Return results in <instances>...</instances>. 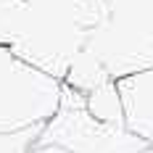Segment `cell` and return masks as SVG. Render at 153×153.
<instances>
[{"label":"cell","mask_w":153,"mask_h":153,"mask_svg":"<svg viewBox=\"0 0 153 153\" xmlns=\"http://www.w3.org/2000/svg\"><path fill=\"white\" fill-rule=\"evenodd\" d=\"M40 145H61L71 153H137L148 148L124 124L100 122L87 111V95L61 82L58 111L42 124Z\"/></svg>","instance_id":"3957f363"},{"label":"cell","mask_w":153,"mask_h":153,"mask_svg":"<svg viewBox=\"0 0 153 153\" xmlns=\"http://www.w3.org/2000/svg\"><path fill=\"white\" fill-rule=\"evenodd\" d=\"M61 82L0 45V132L45 124L58 111Z\"/></svg>","instance_id":"277c9868"},{"label":"cell","mask_w":153,"mask_h":153,"mask_svg":"<svg viewBox=\"0 0 153 153\" xmlns=\"http://www.w3.org/2000/svg\"><path fill=\"white\" fill-rule=\"evenodd\" d=\"M100 19L98 0H19L5 45L61 82Z\"/></svg>","instance_id":"6da1fadb"},{"label":"cell","mask_w":153,"mask_h":153,"mask_svg":"<svg viewBox=\"0 0 153 153\" xmlns=\"http://www.w3.org/2000/svg\"><path fill=\"white\" fill-rule=\"evenodd\" d=\"M137 153H153V145H148V148H143V151H137Z\"/></svg>","instance_id":"8fae6325"},{"label":"cell","mask_w":153,"mask_h":153,"mask_svg":"<svg viewBox=\"0 0 153 153\" xmlns=\"http://www.w3.org/2000/svg\"><path fill=\"white\" fill-rule=\"evenodd\" d=\"M124 127L145 145H153V66L116 79Z\"/></svg>","instance_id":"5b68a950"},{"label":"cell","mask_w":153,"mask_h":153,"mask_svg":"<svg viewBox=\"0 0 153 153\" xmlns=\"http://www.w3.org/2000/svg\"><path fill=\"white\" fill-rule=\"evenodd\" d=\"M29 153H71V151H66L61 145H40V143H34V148Z\"/></svg>","instance_id":"30bf717a"},{"label":"cell","mask_w":153,"mask_h":153,"mask_svg":"<svg viewBox=\"0 0 153 153\" xmlns=\"http://www.w3.org/2000/svg\"><path fill=\"white\" fill-rule=\"evenodd\" d=\"M87 111L100 122L124 124V111H122L119 90H116V79H111L106 85L95 87L92 92H87Z\"/></svg>","instance_id":"52a82bcc"},{"label":"cell","mask_w":153,"mask_h":153,"mask_svg":"<svg viewBox=\"0 0 153 153\" xmlns=\"http://www.w3.org/2000/svg\"><path fill=\"white\" fill-rule=\"evenodd\" d=\"M19 8V0H0V45L8 42V34L13 27V16Z\"/></svg>","instance_id":"9c48e42d"},{"label":"cell","mask_w":153,"mask_h":153,"mask_svg":"<svg viewBox=\"0 0 153 153\" xmlns=\"http://www.w3.org/2000/svg\"><path fill=\"white\" fill-rule=\"evenodd\" d=\"M61 82L87 95V92H92L95 87L111 82V74L106 71V66L98 61L90 50H82L74 61H71V66H69V71H66V76H63Z\"/></svg>","instance_id":"8992f818"},{"label":"cell","mask_w":153,"mask_h":153,"mask_svg":"<svg viewBox=\"0 0 153 153\" xmlns=\"http://www.w3.org/2000/svg\"><path fill=\"white\" fill-rule=\"evenodd\" d=\"M100 19L87 48L106 66L111 79H122L153 66V0H98Z\"/></svg>","instance_id":"7a4b0ae2"},{"label":"cell","mask_w":153,"mask_h":153,"mask_svg":"<svg viewBox=\"0 0 153 153\" xmlns=\"http://www.w3.org/2000/svg\"><path fill=\"white\" fill-rule=\"evenodd\" d=\"M40 132H42V124L16 129V132H0V153H29L40 140Z\"/></svg>","instance_id":"ba28073f"}]
</instances>
